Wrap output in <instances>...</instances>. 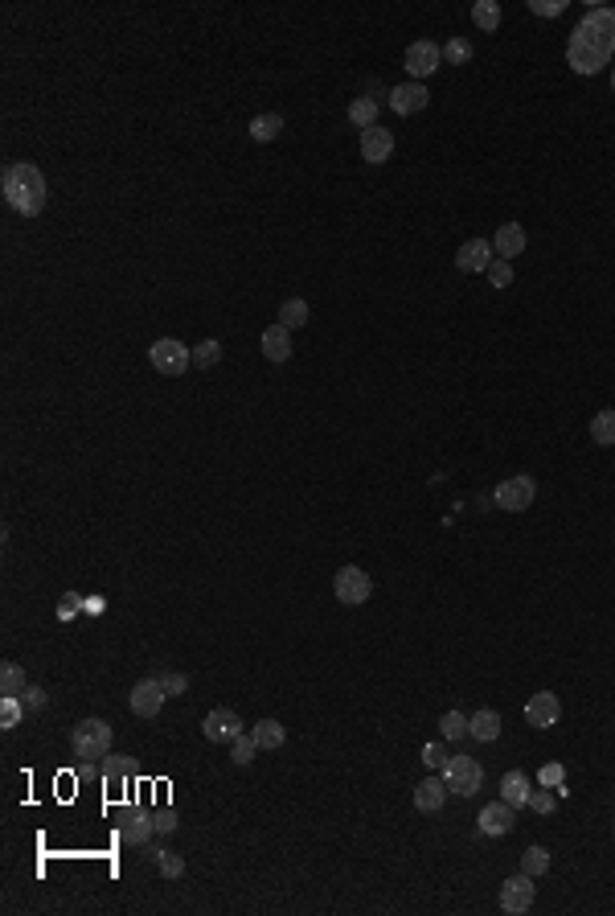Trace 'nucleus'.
I'll use <instances>...</instances> for the list:
<instances>
[{
	"mask_svg": "<svg viewBox=\"0 0 615 916\" xmlns=\"http://www.w3.org/2000/svg\"><path fill=\"white\" fill-rule=\"evenodd\" d=\"M152 822H157V834H173V830H177V814H173V810L152 814Z\"/></svg>",
	"mask_w": 615,
	"mask_h": 916,
	"instance_id": "obj_44",
	"label": "nucleus"
},
{
	"mask_svg": "<svg viewBox=\"0 0 615 916\" xmlns=\"http://www.w3.org/2000/svg\"><path fill=\"white\" fill-rule=\"evenodd\" d=\"M21 703H25V711H42V707H45V690L42 687H25L21 690Z\"/></svg>",
	"mask_w": 615,
	"mask_h": 916,
	"instance_id": "obj_43",
	"label": "nucleus"
},
{
	"mask_svg": "<svg viewBox=\"0 0 615 916\" xmlns=\"http://www.w3.org/2000/svg\"><path fill=\"white\" fill-rule=\"evenodd\" d=\"M74 609H79V596H66V604H62V617H74Z\"/></svg>",
	"mask_w": 615,
	"mask_h": 916,
	"instance_id": "obj_46",
	"label": "nucleus"
},
{
	"mask_svg": "<svg viewBox=\"0 0 615 916\" xmlns=\"http://www.w3.org/2000/svg\"><path fill=\"white\" fill-rule=\"evenodd\" d=\"M25 719V703L17 695H0V727H17Z\"/></svg>",
	"mask_w": 615,
	"mask_h": 916,
	"instance_id": "obj_33",
	"label": "nucleus"
},
{
	"mask_svg": "<svg viewBox=\"0 0 615 916\" xmlns=\"http://www.w3.org/2000/svg\"><path fill=\"white\" fill-rule=\"evenodd\" d=\"M165 699H168V690L160 687V679H140L132 690H127V707H132L140 719H157Z\"/></svg>",
	"mask_w": 615,
	"mask_h": 916,
	"instance_id": "obj_8",
	"label": "nucleus"
},
{
	"mask_svg": "<svg viewBox=\"0 0 615 916\" xmlns=\"http://www.w3.org/2000/svg\"><path fill=\"white\" fill-rule=\"evenodd\" d=\"M472 21L480 25L484 34H496V29H501V4H496V0H476V4H472Z\"/></svg>",
	"mask_w": 615,
	"mask_h": 916,
	"instance_id": "obj_27",
	"label": "nucleus"
},
{
	"mask_svg": "<svg viewBox=\"0 0 615 916\" xmlns=\"http://www.w3.org/2000/svg\"><path fill=\"white\" fill-rule=\"evenodd\" d=\"M526 227L521 222H504L501 230H496V238H492V247L501 251V260H517L521 251H526Z\"/></svg>",
	"mask_w": 615,
	"mask_h": 916,
	"instance_id": "obj_20",
	"label": "nucleus"
},
{
	"mask_svg": "<svg viewBox=\"0 0 615 916\" xmlns=\"http://www.w3.org/2000/svg\"><path fill=\"white\" fill-rule=\"evenodd\" d=\"M25 687H29V682H25V670L17 666V662H4V666H0V690H4V695H21Z\"/></svg>",
	"mask_w": 615,
	"mask_h": 916,
	"instance_id": "obj_31",
	"label": "nucleus"
},
{
	"mask_svg": "<svg viewBox=\"0 0 615 916\" xmlns=\"http://www.w3.org/2000/svg\"><path fill=\"white\" fill-rule=\"evenodd\" d=\"M611 830H615V822H611Z\"/></svg>",
	"mask_w": 615,
	"mask_h": 916,
	"instance_id": "obj_48",
	"label": "nucleus"
},
{
	"mask_svg": "<svg viewBox=\"0 0 615 916\" xmlns=\"http://www.w3.org/2000/svg\"><path fill=\"white\" fill-rule=\"evenodd\" d=\"M448 760H451V757L443 752V744H427V748H423V765H427V769H443Z\"/></svg>",
	"mask_w": 615,
	"mask_h": 916,
	"instance_id": "obj_41",
	"label": "nucleus"
},
{
	"mask_svg": "<svg viewBox=\"0 0 615 916\" xmlns=\"http://www.w3.org/2000/svg\"><path fill=\"white\" fill-rule=\"evenodd\" d=\"M443 58H448L451 66H464V62H472V42H468V37H451L448 46H443Z\"/></svg>",
	"mask_w": 615,
	"mask_h": 916,
	"instance_id": "obj_36",
	"label": "nucleus"
},
{
	"mask_svg": "<svg viewBox=\"0 0 615 916\" xmlns=\"http://www.w3.org/2000/svg\"><path fill=\"white\" fill-rule=\"evenodd\" d=\"M250 735H255V744H258V748H267V752L283 748V740H288V732H283L280 719H258V724L250 727Z\"/></svg>",
	"mask_w": 615,
	"mask_h": 916,
	"instance_id": "obj_24",
	"label": "nucleus"
},
{
	"mask_svg": "<svg viewBox=\"0 0 615 916\" xmlns=\"http://www.w3.org/2000/svg\"><path fill=\"white\" fill-rule=\"evenodd\" d=\"M537 498V481L534 477H509V481H501V485L492 489V501L501 509H509V514H521V509H529Z\"/></svg>",
	"mask_w": 615,
	"mask_h": 916,
	"instance_id": "obj_6",
	"label": "nucleus"
},
{
	"mask_svg": "<svg viewBox=\"0 0 615 916\" xmlns=\"http://www.w3.org/2000/svg\"><path fill=\"white\" fill-rule=\"evenodd\" d=\"M468 735L480 740V744H492V740L501 735V715L492 711V707H480L476 715H468Z\"/></svg>",
	"mask_w": 615,
	"mask_h": 916,
	"instance_id": "obj_21",
	"label": "nucleus"
},
{
	"mask_svg": "<svg viewBox=\"0 0 615 916\" xmlns=\"http://www.w3.org/2000/svg\"><path fill=\"white\" fill-rule=\"evenodd\" d=\"M611 91H615V74H611Z\"/></svg>",
	"mask_w": 615,
	"mask_h": 916,
	"instance_id": "obj_47",
	"label": "nucleus"
},
{
	"mask_svg": "<svg viewBox=\"0 0 615 916\" xmlns=\"http://www.w3.org/2000/svg\"><path fill=\"white\" fill-rule=\"evenodd\" d=\"M386 103H390L394 115H419L427 103H431V91H427L423 82H403V87H394Z\"/></svg>",
	"mask_w": 615,
	"mask_h": 916,
	"instance_id": "obj_13",
	"label": "nucleus"
},
{
	"mask_svg": "<svg viewBox=\"0 0 615 916\" xmlns=\"http://www.w3.org/2000/svg\"><path fill=\"white\" fill-rule=\"evenodd\" d=\"M202 732H205V740H213V744H234V740L246 732V727H242V715H238V711H230V707H218V711L205 715Z\"/></svg>",
	"mask_w": 615,
	"mask_h": 916,
	"instance_id": "obj_10",
	"label": "nucleus"
},
{
	"mask_svg": "<svg viewBox=\"0 0 615 916\" xmlns=\"http://www.w3.org/2000/svg\"><path fill=\"white\" fill-rule=\"evenodd\" d=\"M333 592H336V600H341V604L357 609V604H365V600L373 596V579H369L361 567L349 563V567H341V571H336Z\"/></svg>",
	"mask_w": 615,
	"mask_h": 916,
	"instance_id": "obj_7",
	"label": "nucleus"
},
{
	"mask_svg": "<svg viewBox=\"0 0 615 916\" xmlns=\"http://www.w3.org/2000/svg\"><path fill=\"white\" fill-rule=\"evenodd\" d=\"M258 350H263V358H267V362H288V358H291V329H288V325L263 329V341H258Z\"/></svg>",
	"mask_w": 615,
	"mask_h": 916,
	"instance_id": "obj_18",
	"label": "nucleus"
},
{
	"mask_svg": "<svg viewBox=\"0 0 615 916\" xmlns=\"http://www.w3.org/2000/svg\"><path fill=\"white\" fill-rule=\"evenodd\" d=\"M529 777L526 772H504L501 777V802H509L513 810H521V805H529Z\"/></svg>",
	"mask_w": 615,
	"mask_h": 916,
	"instance_id": "obj_22",
	"label": "nucleus"
},
{
	"mask_svg": "<svg viewBox=\"0 0 615 916\" xmlns=\"http://www.w3.org/2000/svg\"><path fill=\"white\" fill-rule=\"evenodd\" d=\"M529 810H534V814H546V818L558 810V797L550 793V785H546V789H534V793H529Z\"/></svg>",
	"mask_w": 615,
	"mask_h": 916,
	"instance_id": "obj_38",
	"label": "nucleus"
},
{
	"mask_svg": "<svg viewBox=\"0 0 615 916\" xmlns=\"http://www.w3.org/2000/svg\"><path fill=\"white\" fill-rule=\"evenodd\" d=\"M280 132H283V115L280 112H263V115L250 120V140H255V144H271Z\"/></svg>",
	"mask_w": 615,
	"mask_h": 916,
	"instance_id": "obj_23",
	"label": "nucleus"
},
{
	"mask_svg": "<svg viewBox=\"0 0 615 916\" xmlns=\"http://www.w3.org/2000/svg\"><path fill=\"white\" fill-rule=\"evenodd\" d=\"M488 283H492V288H509V283H513V263H509V260H492L488 263Z\"/></svg>",
	"mask_w": 615,
	"mask_h": 916,
	"instance_id": "obj_39",
	"label": "nucleus"
},
{
	"mask_svg": "<svg viewBox=\"0 0 615 916\" xmlns=\"http://www.w3.org/2000/svg\"><path fill=\"white\" fill-rule=\"evenodd\" d=\"M439 727H443V735H448V740H459V735H468V715L448 711L443 719H439Z\"/></svg>",
	"mask_w": 615,
	"mask_h": 916,
	"instance_id": "obj_40",
	"label": "nucleus"
},
{
	"mask_svg": "<svg viewBox=\"0 0 615 916\" xmlns=\"http://www.w3.org/2000/svg\"><path fill=\"white\" fill-rule=\"evenodd\" d=\"M152 863L160 867L165 880H181V875H185V859H181L177 850H152Z\"/></svg>",
	"mask_w": 615,
	"mask_h": 916,
	"instance_id": "obj_30",
	"label": "nucleus"
},
{
	"mask_svg": "<svg viewBox=\"0 0 615 916\" xmlns=\"http://www.w3.org/2000/svg\"><path fill=\"white\" fill-rule=\"evenodd\" d=\"M591 440L603 444V448H611V444H615V411L611 408L599 411V415L591 419Z\"/></svg>",
	"mask_w": 615,
	"mask_h": 916,
	"instance_id": "obj_28",
	"label": "nucleus"
},
{
	"mask_svg": "<svg viewBox=\"0 0 615 916\" xmlns=\"http://www.w3.org/2000/svg\"><path fill=\"white\" fill-rule=\"evenodd\" d=\"M439 62H443V46H435V42H414L403 58V66L414 74V82L431 79V74L439 70Z\"/></svg>",
	"mask_w": 615,
	"mask_h": 916,
	"instance_id": "obj_11",
	"label": "nucleus"
},
{
	"mask_svg": "<svg viewBox=\"0 0 615 916\" xmlns=\"http://www.w3.org/2000/svg\"><path fill=\"white\" fill-rule=\"evenodd\" d=\"M111 724L107 719H82V724H74V732H70V748H74V757L79 760H99L111 752Z\"/></svg>",
	"mask_w": 615,
	"mask_h": 916,
	"instance_id": "obj_3",
	"label": "nucleus"
},
{
	"mask_svg": "<svg viewBox=\"0 0 615 916\" xmlns=\"http://www.w3.org/2000/svg\"><path fill=\"white\" fill-rule=\"evenodd\" d=\"M529 9L537 17H558V12H566V0H529Z\"/></svg>",
	"mask_w": 615,
	"mask_h": 916,
	"instance_id": "obj_42",
	"label": "nucleus"
},
{
	"mask_svg": "<svg viewBox=\"0 0 615 916\" xmlns=\"http://www.w3.org/2000/svg\"><path fill=\"white\" fill-rule=\"evenodd\" d=\"M501 908L509 916H521L534 908V875H509V880L501 883Z\"/></svg>",
	"mask_w": 615,
	"mask_h": 916,
	"instance_id": "obj_9",
	"label": "nucleus"
},
{
	"mask_svg": "<svg viewBox=\"0 0 615 916\" xmlns=\"http://www.w3.org/2000/svg\"><path fill=\"white\" fill-rule=\"evenodd\" d=\"M443 802H448V780L443 777L419 780V789H414V810H419V814H439Z\"/></svg>",
	"mask_w": 615,
	"mask_h": 916,
	"instance_id": "obj_17",
	"label": "nucleus"
},
{
	"mask_svg": "<svg viewBox=\"0 0 615 916\" xmlns=\"http://www.w3.org/2000/svg\"><path fill=\"white\" fill-rule=\"evenodd\" d=\"M443 780H448V789L456 793V797H476L484 785V769L472 757H451L448 765H443Z\"/></svg>",
	"mask_w": 615,
	"mask_h": 916,
	"instance_id": "obj_5",
	"label": "nucleus"
},
{
	"mask_svg": "<svg viewBox=\"0 0 615 916\" xmlns=\"http://www.w3.org/2000/svg\"><path fill=\"white\" fill-rule=\"evenodd\" d=\"M308 317H312V308H308L304 296H288V300L280 305V325H288V329H304Z\"/></svg>",
	"mask_w": 615,
	"mask_h": 916,
	"instance_id": "obj_25",
	"label": "nucleus"
},
{
	"mask_svg": "<svg viewBox=\"0 0 615 916\" xmlns=\"http://www.w3.org/2000/svg\"><path fill=\"white\" fill-rule=\"evenodd\" d=\"M157 679H160V687L168 690V699H173V695H189V679H185L181 670H160Z\"/></svg>",
	"mask_w": 615,
	"mask_h": 916,
	"instance_id": "obj_37",
	"label": "nucleus"
},
{
	"mask_svg": "<svg viewBox=\"0 0 615 916\" xmlns=\"http://www.w3.org/2000/svg\"><path fill=\"white\" fill-rule=\"evenodd\" d=\"M558 719H562V703H558L554 690H537L534 699L526 703V724L529 727H542V732H546V727H554Z\"/></svg>",
	"mask_w": 615,
	"mask_h": 916,
	"instance_id": "obj_12",
	"label": "nucleus"
},
{
	"mask_svg": "<svg viewBox=\"0 0 615 916\" xmlns=\"http://www.w3.org/2000/svg\"><path fill=\"white\" fill-rule=\"evenodd\" d=\"M615 54V9H595L582 12V21L571 29V42H566V62H571L574 74H599L603 66H611Z\"/></svg>",
	"mask_w": 615,
	"mask_h": 916,
	"instance_id": "obj_1",
	"label": "nucleus"
},
{
	"mask_svg": "<svg viewBox=\"0 0 615 916\" xmlns=\"http://www.w3.org/2000/svg\"><path fill=\"white\" fill-rule=\"evenodd\" d=\"M103 777L111 780V785H123V780L132 777V760L127 757H103Z\"/></svg>",
	"mask_w": 615,
	"mask_h": 916,
	"instance_id": "obj_34",
	"label": "nucleus"
},
{
	"mask_svg": "<svg viewBox=\"0 0 615 916\" xmlns=\"http://www.w3.org/2000/svg\"><path fill=\"white\" fill-rule=\"evenodd\" d=\"M0 193H4V202L25 218H37L45 210V202H50V185H45L42 169H37L34 160H9V165H4V177H0Z\"/></svg>",
	"mask_w": 615,
	"mask_h": 916,
	"instance_id": "obj_2",
	"label": "nucleus"
},
{
	"mask_svg": "<svg viewBox=\"0 0 615 916\" xmlns=\"http://www.w3.org/2000/svg\"><path fill=\"white\" fill-rule=\"evenodd\" d=\"M152 834H157V822L148 814H135L132 810V814L119 822V842H127V847H144Z\"/></svg>",
	"mask_w": 615,
	"mask_h": 916,
	"instance_id": "obj_19",
	"label": "nucleus"
},
{
	"mask_svg": "<svg viewBox=\"0 0 615 916\" xmlns=\"http://www.w3.org/2000/svg\"><path fill=\"white\" fill-rule=\"evenodd\" d=\"M562 777H566L562 765H546V769H542V785H562Z\"/></svg>",
	"mask_w": 615,
	"mask_h": 916,
	"instance_id": "obj_45",
	"label": "nucleus"
},
{
	"mask_svg": "<svg viewBox=\"0 0 615 916\" xmlns=\"http://www.w3.org/2000/svg\"><path fill=\"white\" fill-rule=\"evenodd\" d=\"M492 251H496V247H492L488 238H468V243L456 251V268H459V272H488Z\"/></svg>",
	"mask_w": 615,
	"mask_h": 916,
	"instance_id": "obj_16",
	"label": "nucleus"
},
{
	"mask_svg": "<svg viewBox=\"0 0 615 916\" xmlns=\"http://www.w3.org/2000/svg\"><path fill=\"white\" fill-rule=\"evenodd\" d=\"M255 752H258V744H255V735H250V732H242L234 744H230V760H234V765H250Z\"/></svg>",
	"mask_w": 615,
	"mask_h": 916,
	"instance_id": "obj_35",
	"label": "nucleus"
},
{
	"mask_svg": "<svg viewBox=\"0 0 615 916\" xmlns=\"http://www.w3.org/2000/svg\"><path fill=\"white\" fill-rule=\"evenodd\" d=\"M349 124L361 128V132L378 124V99H369V95H361V99L349 103Z\"/></svg>",
	"mask_w": 615,
	"mask_h": 916,
	"instance_id": "obj_26",
	"label": "nucleus"
},
{
	"mask_svg": "<svg viewBox=\"0 0 615 916\" xmlns=\"http://www.w3.org/2000/svg\"><path fill=\"white\" fill-rule=\"evenodd\" d=\"M222 362V341H197V345H193V366H197V370H213V366Z\"/></svg>",
	"mask_w": 615,
	"mask_h": 916,
	"instance_id": "obj_29",
	"label": "nucleus"
},
{
	"mask_svg": "<svg viewBox=\"0 0 615 916\" xmlns=\"http://www.w3.org/2000/svg\"><path fill=\"white\" fill-rule=\"evenodd\" d=\"M148 362L157 366V374H165V378H177V374H185L193 366V350L177 338H160V341H152Z\"/></svg>",
	"mask_w": 615,
	"mask_h": 916,
	"instance_id": "obj_4",
	"label": "nucleus"
},
{
	"mask_svg": "<svg viewBox=\"0 0 615 916\" xmlns=\"http://www.w3.org/2000/svg\"><path fill=\"white\" fill-rule=\"evenodd\" d=\"M480 834H488V838H504L509 830H513V822H517V810L509 802H492V805H484L480 810Z\"/></svg>",
	"mask_w": 615,
	"mask_h": 916,
	"instance_id": "obj_15",
	"label": "nucleus"
},
{
	"mask_svg": "<svg viewBox=\"0 0 615 916\" xmlns=\"http://www.w3.org/2000/svg\"><path fill=\"white\" fill-rule=\"evenodd\" d=\"M394 157V132H386V128H365L361 132V160L365 165H386V160Z\"/></svg>",
	"mask_w": 615,
	"mask_h": 916,
	"instance_id": "obj_14",
	"label": "nucleus"
},
{
	"mask_svg": "<svg viewBox=\"0 0 615 916\" xmlns=\"http://www.w3.org/2000/svg\"><path fill=\"white\" fill-rule=\"evenodd\" d=\"M521 871H526V875H546L550 871V850L546 847H529L526 855H521Z\"/></svg>",
	"mask_w": 615,
	"mask_h": 916,
	"instance_id": "obj_32",
	"label": "nucleus"
}]
</instances>
